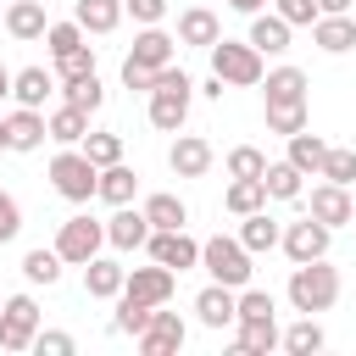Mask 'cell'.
I'll return each mask as SVG.
<instances>
[{"label":"cell","mask_w":356,"mask_h":356,"mask_svg":"<svg viewBox=\"0 0 356 356\" xmlns=\"http://www.w3.org/2000/svg\"><path fill=\"white\" fill-rule=\"evenodd\" d=\"M139 211H145V222H150V228H184V222H189V206H184V200H178L172 189L150 195V200H145Z\"/></svg>","instance_id":"30"},{"label":"cell","mask_w":356,"mask_h":356,"mask_svg":"<svg viewBox=\"0 0 356 356\" xmlns=\"http://www.w3.org/2000/svg\"><path fill=\"white\" fill-rule=\"evenodd\" d=\"M78 150H83L95 167H111V161H122V134H106V128H100V134H83Z\"/></svg>","instance_id":"38"},{"label":"cell","mask_w":356,"mask_h":356,"mask_svg":"<svg viewBox=\"0 0 356 356\" xmlns=\"http://www.w3.org/2000/svg\"><path fill=\"white\" fill-rule=\"evenodd\" d=\"M6 95H11V67L0 61V100H6Z\"/></svg>","instance_id":"53"},{"label":"cell","mask_w":356,"mask_h":356,"mask_svg":"<svg viewBox=\"0 0 356 356\" xmlns=\"http://www.w3.org/2000/svg\"><path fill=\"white\" fill-rule=\"evenodd\" d=\"M261 83H267V100H306V72L300 67H273V72H261Z\"/></svg>","instance_id":"34"},{"label":"cell","mask_w":356,"mask_h":356,"mask_svg":"<svg viewBox=\"0 0 356 356\" xmlns=\"http://www.w3.org/2000/svg\"><path fill=\"white\" fill-rule=\"evenodd\" d=\"M72 22H78L83 33H111V28L122 22V0H78V6H72Z\"/></svg>","instance_id":"28"},{"label":"cell","mask_w":356,"mask_h":356,"mask_svg":"<svg viewBox=\"0 0 356 356\" xmlns=\"http://www.w3.org/2000/svg\"><path fill=\"white\" fill-rule=\"evenodd\" d=\"M95 195H100L106 206H128V200L139 195V172H134L128 161H111V167H100V184H95Z\"/></svg>","instance_id":"24"},{"label":"cell","mask_w":356,"mask_h":356,"mask_svg":"<svg viewBox=\"0 0 356 356\" xmlns=\"http://www.w3.org/2000/svg\"><path fill=\"white\" fill-rule=\"evenodd\" d=\"M122 11H128L139 28H150V22H161V17H167V0H122Z\"/></svg>","instance_id":"48"},{"label":"cell","mask_w":356,"mask_h":356,"mask_svg":"<svg viewBox=\"0 0 356 356\" xmlns=\"http://www.w3.org/2000/svg\"><path fill=\"white\" fill-rule=\"evenodd\" d=\"M44 134H50L56 145H78V139L89 134V111H78V106H56V111L44 117Z\"/></svg>","instance_id":"29"},{"label":"cell","mask_w":356,"mask_h":356,"mask_svg":"<svg viewBox=\"0 0 356 356\" xmlns=\"http://www.w3.org/2000/svg\"><path fill=\"white\" fill-rule=\"evenodd\" d=\"M261 189H267V200H300L306 195V172L295 161H267L261 167Z\"/></svg>","instance_id":"23"},{"label":"cell","mask_w":356,"mask_h":356,"mask_svg":"<svg viewBox=\"0 0 356 356\" xmlns=\"http://www.w3.org/2000/svg\"><path fill=\"white\" fill-rule=\"evenodd\" d=\"M239 323V339H234V356H267L278 345V323L273 317H234Z\"/></svg>","instance_id":"25"},{"label":"cell","mask_w":356,"mask_h":356,"mask_svg":"<svg viewBox=\"0 0 356 356\" xmlns=\"http://www.w3.org/2000/svg\"><path fill=\"white\" fill-rule=\"evenodd\" d=\"M289 33H295V28H289L278 11H256V17H250V44H256L261 56H284V50H289Z\"/></svg>","instance_id":"22"},{"label":"cell","mask_w":356,"mask_h":356,"mask_svg":"<svg viewBox=\"0 0 356 356\" xmlns=\"http://www.w3.org/2000/svg\"><path fill=\"white\" fill-rule=\"evenodd\" d=\"M195 317H200V328H228L234 317H239V289H228V284H206L200 295H195Z\"/></svg>","instance_id":"13"},{"label":"cell","mask_w":356,"mask_h":356,"mask_svg":"<svg viewBox=\"0 0 356 356\" xmlns=\"http://www.w3.org/2000/svg\"><path fill=\"white\" fill-rule=\"evenodd\" d=\"M17 234H22V206H17V200L0 189V245H11Z\"/></svg>","instance_id":"47"},{"label":"cell","mask_w":356,"mask_h":356,"mask_svg":"<svg viewBox=\"0 0 356 356\" xmlns=\"http://www.w3.org/2000/svg\"><path fill=\"white\" fill-rule=\"evenodd\" d=\"M278 234H284V228H278V222L267 217V206H261V211H245V217H239V245H245L250 256L273 250V245H278Z\"/></svg>","instance_id":"27"},{"label":"cell","mask_w":356,"mask_h":356,"mask_svg":"<svg viewBox=\"0 0 356 356\" xmlns=\"http://www.w3.org/2000/svg\"><path fill=\"white\" fill-rule=\"evenodd\" d=\"M306 128V100H267V134H300Z\"/></svg>","instance_id":"35"},{"label":"cell","mask_w":356,"mask_h":356,"mask_svg":"<svg viewBox=\"0 0 356 356\" xmlns=\"http://www.w3.org/2000/svg\"><path fill=\"white\" fill-rule=\"evenodd\" d=\"M222 89H228V83H222V78H217V72H211V78H206V83H200V95H206V100H222Z\"/></svg>","instance_id":"50"},{"label":"cell","mask_w":356,"mask_h":356,"mask_svg":"<svg viewBox=\"0 0 356 356\" xmlns=\"http://www.w3.org/2000/svg\"><path fill=\"white\" fill-rule=\"evenodd\" d=\"M222 206H228L234 217H245V211H261V206H267V189H261V178H234V184L222 189Z\"/></svg>","instance_id":"33"},{"label":"cell","mask_w":356,"mask_h":356,"mask_svg":"<svg viewBox=\"0 0 356 356\" xmlns=\"http://www.w3.org/2000/svg\"><path fill=\"white\" fill-rule=\"evenodd\" d=\"M6 139H11V150H39L50 134H44V111H33V106H17L11 117H6Z\"/></svg>","instance_id":"20"},{"label":"cell","mask_w":356,"mask_h":356,"mask_svg":"<svg viewBox=\"0 0 356 356\" xmlns=\"http://www.w3.org/2000/svg\"><path fill=\"white\" fill-rule=\"evenodd\" d=\"M100 245H106V222H95L89 211L67 217L61 234H56V256H61L67 267H83L89 256H100Z\"/></svg>","instance_id":"6"},{"label":"cell","mask_w":356,"mask_h":356,"mask_svg":"<svg viewBox=\"0 0 356 356\" xmlns=\"http://www.w3.org/2000/svg\"><path fill=\"white\" fill-rule=\"evenodd\" d=\"M50 89H56V72H44V67H22V72H11V100L17 106H44L50 100Z\"/></svg>","instance_id":"26"},{"label":"cell","mask_w":356,"mask_h":356,"mask_svg":"<svg viewBox=\"0 0 356 356\" xmlns=\"http://www.w3.org/2000/svg\"><path fill=\"white\" fill-rule=\"evenodd\" d=\"M328 234H334V228H323L317 217H300V222H289V228L278 234V245H284L289 261H317V256H328Z\"/></svg>","instance_id":"10"},{"label":"cell","mask_w":356,"mask_h":356,"mask_svg":"<svg viewBox=\"0 0 356 356\" xmlns=\"http://www.w3.org/2000/svg\"><path fill=\"white\" fill-rule=\"evenodd\" d=\"M312 44L328 50V56L356 50V22H350V11H328V17H317V22H312Z\"/></svg>","instance_id":"18"},{"label":"cell","mask_w":356,"mask_h":356,"mask_svg":"<svg viewBox=\"0 0 356 356\" xmlns=\"http://www.w3.org/2000/svg\"><path fill=\"white\" fill-rule=\"evenodd\" d=\"M145 250H150V261H161V267H172V273H189V267H200V245H195L184 228H150Z\"/></svg>","instance_id":"8"},{"label":"cell","mask_w":356,"mask_h":356,"mask_svg":"<svg viewBox=\"0 0 356 356\" xmlns=\"http://www.w3.org/2000/svg\"><path fill=\"white\" fill-rule=\"evenodd\" d=\"M33 334H39V300H33V295H11V300H0V350L17 356V350L33 345Z\"/></svg>","instance_id":"7"},{"label":"cell","mask_w":356,"mask_h":356,"mask_svg":"<svg viewBox=\"0 0 356 356\" xmlns=\"http://www.w3.org/2000/svg\"><path fill=\"white\" fill-rule=\"evenodd\" d=\"M172 284H178V273L161 267V261H150V267H128L122 295H134V300H145V306H167V300H172Z\"/></svg>","instance_id":"9"},{"label":"cell","mask_w":356,"mask_h":356,"mask_svg":"<svg viewBox=\"0 0 356 356\" xmlns=\"http://www.w3.org/2000/svg\"><path fill=\"white\" fill-rule=\"evenodd\" d=\"M211 72L228 89H250V83H261V50L250 39H217L211 44Z\"/></svg>","instance_id":"4"},{"label":"cell","mask_w":356,"mask_h":356,"mask_svg":"<svg viewBox=\"0 0 356 356\" xmlns=\"http://www.w3.org/2000/svg\"><path fill=\"white\" fill-rule=\"evenodd\" d=\"M122 89H139V95H150V89H156V72H150V67H134V61H122Z\"/></svg>","instance_id":"49"},{"label":"cell","mask_w":356,"mask_h":356,"mask_svg":"<svg viewBox=\"0 0 356 356\" xmlns=\"http://www.w3.org/2000/svg\"><path fill=\"white\" fill-rule=\"evenodd\" d=\"M145 239H150L145 211H134V200H128V206H117V211H111V222H106V245H111V250H145Z\"/></svg>","instance_id":"16"},{"label":"cell","mask_w":356,"mask_h":356,"mask_svg":"<svg viewBox=\"0 0 356 356\" xmlns=\"http://www.w3.org/2000/svg\"><path fill=\"white\" fill-rule=\"evenodd\" d=\"M67 106H78V111H100L106 106V83L95 78V72H83V78H67Z\"/></svg>","instance_id":"37"},{"label":"cell","mask_w":356,"mask_h":356,"mask_svg":"<svg viewBox=\"0 0 356 356\" xmlns=\"http://www.w3.org/2000/svg\"><path fill=\"white\" fill-rule=\"evenodd\" d=\"M323 339H328V334H323V323H317V317H306V312H300V323H295V328H284V334H278V345H284L289 356H312V350H323Z\"/></svg>","instance_id":"32"},{"label":"cell","mask_w":356,"mask_h":356,"mask_svg":"<svg viewBox=\"0 0 356 356\" xmlns=\"http://www.w3.org/2000/svg\"><path fill=\"white\" fill-rule=\"evenodd\" d=\"M83 72H95V50H89V44L56 56V78H61V83H67V78H83Z\"/></svg>","instance_id":"43"},{"label":"cell","mask_w":356,"mask_h":356,"mask_svg":"<svg viewBox=\"0 0 356 356\" xmlns=\"http://www.w3.org/2000/svg\"><path fill=\"white\" fill-rule=\"evenodd\" d=\"M350 200H356V184H350Z\"/></svg>","instance_id":"56"},{"label":"cell","mask_w":356,"mask_h":356,"mask_svg":"<svg viewBox=\"0 0 356 356\" xmlns=\"http://www.w3.org/2000/svg\"><path fill=\"white\" fill-rule=\"evenodd\" d=\"M312 217H317L323 228H345V222H356V200H350V189L323 178V184L312 189Z\"/></svg>","instance_id":"12"},{"label":"cell","mask_w":356,"mask_h":356,"mask_svg":"<svg viewBox=\"0 0 356 356\" xmlns=\"http://www.w3.org/2000/svg\"><path fill=\"white\" fill-rule=\"evenodd\" d=\"M172 56H178V39H172V33H161V22H150V28H139V33H134V50H128V61H134V67H150V72H156V67H167Z\"/></svg>","instance_id":"15"},{"label":"cell","mask_w":356,"mask_h":356,"mask_svg":"<svg viewBox=\"0 0 356 356\" xmlns=\"http://www.w3.org/2000/svg\"><path fill=\"white\" fill-rule=\"evenodd\" d=\"M317 178H328V184H356V150H339V145H328V156H323V167H317Z\"/></svg>","instance_id":"40"},{"label":"cell","mask_w":356,"mask_h":356,"mask_svg":"<svg viewBox=\"0 0 356 356\" xmlns=\"http://www.w3.org/2000/svg\"><path fill=\"white\" fill-rule=\"evenodd\" d=\"M50 184H56V195L61 200H72V206H83V200H95V184H100V167L78 150V145H61L56 156H50Z\"/></svg>","instance_id":"3"},{"label":"cell","mask_w":356,"mask_h":356,"mask_svg":"<svg viewBox=\"0 0 356 356\" xmlns=\"http://www.w3.org/2000/svg\"><path fill=\"white\" fill-rule=\"evenodd\" d=\"M273 312H278V300L267 289H239V317H273Z\"/></svg>","instance_id":"46"},{"label":"cell","mask_w":356,"mask_h":356,"mask_svg":"<svg viewBox=\"0 0 356 356\" xmlns=\"http://www.w3.org/2000/svg\"><path fill=\"white\" fill-rule=\"evenodd\" d=\"M44 44H50V56H67V50L83 44V28H78V22H50V28H44Z\"/></svg>","instance_id":"42"},{"label":"cell","mask_w":356,"mask_h":356,"mask_svg":"<svg viewBox=\"0 0 356 356\" xmlns=\"http://www.w3.org/2000/svg\"><path fill=\"white\" fill-rule=\"evenodd\" d=\"M222 39V22H217V11H206V6H189L184 17H178V44H200V50H211Z\"/></svg>","instance_id":"21"},{"label":"cell","mask_w":356,"mask_h":356,"mask_svg":"<svg viewBox=\"0 0 356 356\" xmlns=\"http://www.w3.org/2000/svg\"><path fill=\"white\" fill-rule=\"evenodd\" d=\"M334 300H339V267H328L323 256L317 261H295V273H289V306L306 312V317H317Z\"/></svg>","instance_id":"2"},{"label":"cell","mask_w":356,"mask_h":356,"mask_svg":"<svg viewBox=\"0 0 356 356\" xmlns=\"http://www.w3.org/2000/svg\"><path fill=\"white\" fill-rule=\"evenodd\" d=\"M328 11H350V0H317V17H328Z\"/></svg>","instance_id":"51"},{"label":"cell","mask_w":356,"mask_h":356,"mask_svg":"<svg viewBox=\"0 0 356 356\" xmlns=\"http://www.w3.org/2000/svg\"><path fill=\"white\" fill-rule=\"evenodd\" d=\"M61 267H67V261L56 256V245H50V250L39 245V250H28V256H22V278H28V284H44V289L61 278Z\"/></svg>","instance_id":"36"},{"label":"cell","mask_w":356,"mask_h":356,"mask_svg":"<svg viewBox=\"0 0 356 356\" xmlns=\"http://www.w3.org/2000/svg\"><path fill=\"white\" fill-rule=\"evenodd\" d=\"M0 28H6V11H0Z\"/></svg>","instance_id":"55"},{"label":"cell","mask_w":356,"mask_h":356,"mask_svg":"<svg viewBox=\"0 0 356 356\" xmlns=\"http://www.w3.org/2000/svg\"><path fill=\"white\" fill-rule=\"evenodd\" d=\"M44 28H50V17H44L39 0H6V33L11 39L33 44V39H44Z\"/></svg>","instance_id":"19"},{"label":"cell","mask_w":356,"mask_h":356,"mask_svg":"<svg viewBox=\"0 0 356 356\" xmlns=\"http://www.w3.org/2000/svg\"><path fill=\"white\" fill-rule=\"evenodd\" d=\"M189 100H195V83H189V72L184 67H156V89H150V128H161V134H178L184 128V117H189Z\"/></svg>","instance_id":"1"},{"label":"cell","mask_w":356,"mask_h":356,"mask_svg":"<svg viewBox=\"0 0 356 356\" xmlns=\"http://www.w3.org/2000/svg\"><path fill=\"white\" fill-rule=\"evenodd\" d=\"M167 167H172L178 178H206V172H211V139H200V134H178L172 150H167Z\"/></svg>","instance_id":"14"},{"label":"cell","mask_w":356,"mask_h":356,"mask_svg":"<svg viewBox=\"0 0 356 356\" xmlns=\"http://www.w3.org/2000/svg\"><path fill=\"white\" fill-rule=\"evenodd\" d=\"M228 6H234V11H245V17H256V11L267 6V0H228Z\"/></svg>","instance_id":"52"},{"label":"cell","mask_w":356,"mask_h":356,"mask_svg":"<svg viewBox=\"0 0 356 356\" xmlns=\"http://www.w3.org/2000/svg\"><path fill=\"white\" fill-rule=\"evenodd\" d=\"M200 267H206L217 284H228V289H245V284H250V250H245L239 239H228V234H211V239L200 245Z\"/></svg>","instance_id":"5"},{"label":"cell","mask_w":356,"mask_h":356,"mask_svg":"<svg viewBox=\"0 0 356 356\" xmlns=\"http://www.w3.org/2000/svg\"><path fill=\"white\" fill-rule=\"evenodd\" d=\"M28 350H39V356H72L78 345H72V334H61V328H39Z\"/></svg>","instance_id":"44"},{"label":"cell","mask_w":356,"mask_h":356,"mask_svg":"<svg viewBox=\"0 0 356 356\" xmlns=\"http://www.w3.org/2000/svg\"><path fill=\"white\" fill-rule=\"evenodd\" d=\"M261 167H267V156L256 145H234L228 150V178H261Z\"/></svg>","instance_id":"41"},{"label":"cell","mask_w":356,"mask_h":356,"mask_svg":"<svg viewBox=\"0 0 356 356\" xmlns=\"http://www.w3.org/2000/svg\"><path fill=\"white\" fill-rule=\"evenodd\" d=\"M184 339H189V328H184L178 312H150V323L139 328V350L145 356H172V350H184Z\"/></svg>","instance_id":"11"},{"label":"cell","mask_w":356,"mask_h":356,"mask_svg":"<svg viewBox=\"0 0 356 356\" xmlns=\"http://www.w3.org/2000/svg\"><path fill=\"white\" fill-rule=\"evenodd\" d=\"M150 312H156V306H145V300H134V295H117V317H111V328L139 339V328L150 323Z\"/></svg>","instance_id":"39"},{"label":"cell","mask_w":356,"mask_h":356,"mask_svg":"<svg viewBox=\"0 0 356 356\" xmlns=\"http://www.w3.org/2000/svg\"><path fill=\"white\" fill-rule=\"evenodd\" d=\"M0 150H11V139H6V117H0Z\"/></svg>","instance_id":"54"},{"label":"cell","mask_w":356,"mask_h":356,"mask_svg":"<svg viewBox=\"0 0 356 356\" xmlns=\"http://www.w3.org/2000/svg\"><path fill=\"white\" fill-rule=\"evenodd\" d=\"M122 278H128V267L111 261V256H89V261H83V289H89V300H117V295H122Z\"/></svg>","instance_id":"17"},{"label":"cell","mask_w":356,"mask_h":356,"mask_svg":"<svg viewBox=\"0 0 356 356\" xmlns=\"http://www.w3.org/2000/svg\"><path fill=\"white\" fill-rule=\"evenodd\" d=\"M273 11H278L289 28H312V22H317V0H273Z\"/></svg>","instance_id":"45"},{"label":"cell","mask_w":356,"mask_h":356,"mask_svg":"<svg viewBox=\"0 0 356 356\" xmlns=\"http://www.w3.org/2000/svg\"><path fill=\"white\" fill-rule=\"evenodd\" d=\"M323 156H328V139H323V134H306V128H300V134H289V156H284V161H295L300 172H312V178H317Z\"/></svg>","instance_id":"31"}]
</instances>
